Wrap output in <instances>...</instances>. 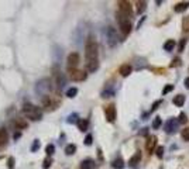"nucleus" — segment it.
Wrapping results in <instances>:
<instances>
[{"label": "nucleus", "instance_id": "obj_1", "mask_svg": "<svg viewBox=\"0 0 189 169\" xmlns=\"http://www.w3.org/2000/svg\"><path fill=\"white\" fill-rule=\"evenodd\" d=\"M98 55H99V47H98V42H96V39H94L92 35H89L88 39H86V44H85L86 62L99 61V59H98Z\"/></svg>", "mask_w": 189, "mask_h": 169}, {"label": "nucleus", "instance_id": "obj_2", "mask_svg": "<svg viewBox=\"0 0 189 169\" xmlns=\"http://www.w3.org/2000/svg\"><path fill=\"white\" fill-rule=\"evenodd\" d=\"M23 113L27 116V118H30L33 121H37V120H41V118H43L41 108L31 103H24V106H23Z\"/></svg>", "mask_w": 189, "mask_h": 169}, {"label": "nucleus", "instance_id": "obj_3", "mask_svg": "<svg viewBox=\"0 0 189 169\" xmlns=\"http://www.w3.org/2000/svg\"><path fill=\"white\" fill-rule=\"evenodd\" d=\"M117 23H119V27H120V31L123 33V35H129L131 33V21H130L129 17H124L123 14H120L117 11Z\"/></svg>", "mask_w": 189, "mask_h": 169}, {"label": "nucleus", "instance_id": "obj_4", "mask_svg": "<svg viewBox=\"0 0 189 169\" xmlns=\"http://www.w3.org/2000/svg\"><path fill=\"white\" fill-rule=\"evenodd\" d=\"M119 6V13L123 14L124 17H131V13H133V10H131V3L130 2H124V0H121L117 3Z\"/></svg>", "mask_w": 189, "mask_h": 169}, {"label": "nucleus", "instance_id": "obj_5", "mask_svg": "<svg viewBox=\"0 0 189 169\" xmlns=\"http://www.w3.org/2000/svg\"><path fill=\"white\" fill-rule=\"evenodd\" d=\"M69 72V78L72 79V80H75V82H83L86 79V72H83V70H79V69H68Z\"/></svg>", "mask_w": 189, "mask_h": 169}, {"label": "nucleus", "instance_id": "obj_6", "mask_svg": "<svg viewBox=\"0 0 189 169\" xmlns=\"http://www.w3.org/2000/svg\"><path fill=\"white\" fill-rule=\"evenodd\" d=\"M106 35H107V42L110 47H116V44L119 42V37H117V33L113 27H107L106 30Z\"/></svg>", "mask_w": 189, "mask_h": 169}, {"label": "nucleus", "instance_id": "obj_7", "mask_svg": "<svg viewBox=\"0 0 189 169\" xmlns=\"http://www.w3.org/2000/svg\"><path fill=\"white\" fill-rule=\"evenodd\" d=\"M178 120L176 118H174V117H171V118H168L167 121H165V126H164V128H165V133L167 134H174L176 131V128H178Z\"/></svg>", "mask_w": 189, "mask_h": 169}, {"label": "nucleus", "instance_id": "obj_8", "mask_svg": "<svg viewBox=\"0 0 189 169\" xmlns=\"http://www.w3.org/2000/svg\"><path fill=\"white\" fill-rule=\"evenodd\" d=\"M104 114H106V120L109 123H113L116 120V106L114 104H109L104 107Z\"/></svg>", "mask_w": 189, "mask_h": 169}, {"label": "nucleus", "instance_id": "obj_9", "mask_svg": "<svg viewBox=\"0 0 189 169\" xmlns=\"http://www.w3.org/2000/svg\"><path fill=\"white\" fill-rule=\"evenodd\" d=\"M68 69H76V66L79 65V54L78 52H72L68 55Z\"/></svg>", "mask_w": 189, "mask_h": 169}, {"label": "nucleus", "instance_id": "obj_10", "mask_svg": "<svg viewBox=\"0 0 189 169\" xmlns=\"http://www.w3.org/2000/svg\"><path fill=\"white\" fill-rule=\"evenodd\" d=\"M157 141H158V139H157V137H155V135H150V137H148V138H147V142H146V149L148 152H154V148L157 147Z\"/></svg>", "mask_w": 189, "mask_h": 169}, {"label": "nucleus", "instance_id": "obj_11", "mask_svg": "<svg viewBox=\"0 0 189 169\" xmlns=\"http://www.w3.org/2000/svg\"><path fill=\"white\" fill-rule=\"evenodd\" d=\"M131 70H133L131 65H129V64H124V65H121L120 68H119V74H120L123 78H127V76L131 74Z\"/></svg>", "mask_w": 189, "mask_h": 169}, {"label": "nucleus", "instance_id": "obj_12", "mask_svg": "<svg viewBox=\"0 0 189 169\" xmlns=\"http://www.w3.org/2000/svg\"><path fill=\"white\" fill-rule=\"evenodd\" d=\"M43 104H44V107L47 108V110H54V108L56 107V103H54L52 102V99L50 97V96H45L43 99Z\"/></svg>", "mask_w": 189, "mask_h": 169}, {"label": "nucleus", "instance_id": "obj_13", "mask_svg": "<svg viewBox=\"0 0 189 169\" xmlns=\"http://www.w3.org/2000/svg\"><path fill=\"white\" fill-rule=\"evenodd\" d=\"M188 7H189L188 2H179V3H176L175 5L174 11H175V13H184L185 10H188Z\"/></svg>", "mask_w": 189, "mask_h": 169}, {"label": "nucleus", "instance_id": "obj_14", "mask_svg": "<svg viewBox=\"0 0 189 169\" xmlns=\"http://www.w3.org/2000/svg\"><path fill=\"white\" fill-rule=\"evenodd\" d=\"M140 161H141V152H136L129 161V166H136V165L140 164Z\"/></svg>", "mask_w": 189, "mask_h": 169}, {"label": "nucleus", "instance_id": "obj_15", "mask_svg": "<svg viewBox=\"0 0 189 169\" xmlns=\"http://www.w3.org/2000/svg\"><path fill=\"white\" fill-rule=\"evenodd\" d=\"M7 139H9V134L6 128H0V147H5L7 144Z\"/></svg>", "mask_w": 189, "mask_h": 169}, {"label": "nucleus", "instance_id": "obj_16", "mask_svg": "<svg viewBox=\"0 0 189 169\" xmlns=\"http://www.w3.org/2000/svg\"><path fill=\"white\" fill-rule=\"evenodd\" d=\"M86 69L89 72H96L99 69V61H89L86 62Z\"/></svg>", "mask_w": 189, "mask_h": 169}, {"label": "nucleus", "instance_id": "obj_17", "mask_svg": "<svg viewBox=\"0 0 189 169\" xmlns=\"http://www.w3.org/2000/svg\"><path fill=\"white\" fill-rule=\"evenodd\" d=\"M185 96L184 95H178V96H175V97H174V100H172V103L175 104L176 107H182V106H184L185 104Z\"/></svg>", "mask_w": 189, "mask_h": 169}, {"label": "nucleus", "instance_id": "obj_18", "mask_svg": "<svg viewBox=\"0 0 189 169\" xmlns=\"http://www.w3.org/2000/svg\"><path fill=\"white\" fill-rule=\"evenodd\" d=\"M14 126L17 127V130H23V128H27V127H28V123H27L24 118H16Z\"/></svg>", "mask_w": 189, "mask_h": 169}, {"label": "nucleus", "instance_id": "obj_19", "mask_svg": "<svg viewBox=\"0 0 189 169\" xmlns=\"http://www.w3.org/2000/svg\"><path fill=\"white\" fill-rule=\"evenodd\" d=\"M176 47V42H175V39H168L167 42L164 44V49L167 52H171L174 48Z\"/></svg>", "mask_w": 189, "mask_h": 169}, {"label": "nucleus", "instance_id": "obj_20", "mask_svg": "<svg viewBox=\"0 0 189 169\" xmlns=\"http://www.w3.org/2000/svg\"><path fill=\"white\" fill-rule=\"evenodd\" d=\"M88 127H89V121H88L86 118H79V121H78V128L81 131H86L88 130Z\"/></svg>", "mask_w": 189, "mask_h": 169}, {"label": "nucleus", "instance_id": "obj_21", "mask_svg": "<svg viewBox=\"0 0 189 169\" xmlns=\"http://www.w3.org/2000/svg\"><path fill=\"white\" fill-rule=\"evenodd\" d=\"M112 166L114 169H123L124 168V161L121 159V158H116V159L112 162Z\"/></svg>", "mask_w": 189, "mask_h": 169}, {"label": "nucleus", "instance_id": "obj_22", "mask_svg": "<svg viewBox=\"0 0 189 169\" xmlns=\"http://www.w3.org/2000/svg\"><path fill=\"white\" fill-rule=\"evenodd\" d=\"M93 168V161L92 159H85L81 162V169H92Z\"/></svg>", "mask_w": 189, "mask_h": 169}, {"label": "nucleus", "instance_id": "obj_23", "mask_svg": "<svg viewBox=\"0 0 189 169\" xmlns=\"http://www.w3.org/2000/svg\"><path fill=\"white\" fill-rule=\"evenodd\" d=\"M75 152H76V145H75V144L66 145V148H65V154H66V155H73Z\"/></svg>", "mask_w": 189, "mask_h": 169}, {"label": "nucleus", "instance_id": "obj_24", "mask_svg": "<svg viewBox=\"0 0 189 169\" xmlns=\"http://www.w3.org/2000/svg\"><path fill=\"white\" fill-rule=\"evenodd\" d=\"M147 9V2H137V13L143 14Z\"/></svg>", "mask_w": 189, "mask_h": 169}, {"label": "nucleus", "instance_id": "obj_25", "mask_svg": "<svg viewBox=\"0 0 189 169\" xmlns=\"http://www.w3.org/2000/svg\"><path fill=\"white\" fill-rule=\"evenodd\" d=\"M55 78H56V85L59 87H64V85H65V79H64V76L61 74H55Z\"/></svg>", "mask_w": 189, "mask_h": 169}, {"label": "nucleus", "instance_id": "obj_26", "mask_svg": "<svg viewBox=\"0 0 189 169\" xmlns=\"http://www.w3.org/2000/svg\"><path fill=\"white\" fill-rule=\"evenodd\" d=\"M161 126H162V120H161V117H155L154 121H152V128H154V130H158Z\"/></svg>", "mask_w": 189, "mask_h": 169}, {"label": "nucleus", "instance_id": "obj_27", "mask_svg": "<svg viewBox=\"0 0 189 169\" xmlns=\"http://www.w3.org/2000/svg\"><path fill=\"white\" fill-rule=\"evenodd\" d=\"M182 30L185 33H189V16L188 17H184V20H182Z\"/></svg>", "mask_w": 189, "mask_h": 169}, {"label": "nucleus", "instance_id": "obj_28", "mask_svg": "<svg viewBox=\"0 0 189 169\" xmlns=\"http://www.w3.org/2000/svg\"><path fill=\"white\" fill-rule=\"evenodd\" d=\"M181 137L184 141H189V127H185L184 130L181 131Z\"/></svg>", "mask_w": 189, "mask_h": 169}, {"label": "nucleus", "instance_id": "obj_29", "mask_svg": "<svg viewBox=\"0 0 189 169\" xmlns=\"http://www.w3.org/2000/svg\"><path fill=\"white\" fill-rule=\"evenodd\" d=\"M54 151H55V147H54V144H48L47 147H45V154H47V155L51 156L52 154H54Z\"/></svg>", "mask_w": 189, "mask_h": 169}, {"label": "nucleus", "instance_id": "obj_30", "mask_svg": "<svg viewBox=\"0 0 189 169\" xmlns=\"http://www.w3.org/2000/svg\"><path fill=\"white\" fill-rule=\"evenodd\" d=\"M76 95H78V89H76V87H71V89H68V92H66V96L71 97V99L75 97Z\"/></svg>", "mask_w": 189, "mask_h": 169}, {"label": "nucleus", "instance_id": "obj_31", "mask_svg": "<svg viewBox=\"0 0 189 169\" xmlns=\"http://www.w3.org/2000/svg\"><path fill=\"white\" fill-rule=\"evenodd\" d=\"M186 120H188V118H186V114H185V113H181L179 118H178V123H179V124H185Z\"/></svg>", "mask_w": 189, "mask_h": 169}, {"label": "nucleus", "instance_id": "obj_32", "mask_svg": "<svg viewBox=\"0 0 189 169\" xmlns=\"http://www.w3.org/2000/svg\"><path fill=\"white\" fill-rule=\"evenodd\" d=\"M174 90V85H167V86L162 89V95H167V93H169V92Z\"/></svg>", "mask_w": 189, "mask_h": 169}, {"label": "nucleus", "instance_id": "obj_33", "mask_svg": "<svg viewBox=\"0 0 189 169\" xmlns=\"http://www.w3.org/2000/svg\"><path fill=\"white\" fill-rule=\"evenodd\" d=\"M164 151H165V148H164V147H158V148H157V151H155V154H157L158 158H162V156H164Z\"/></svg>", "mask_w": 189, "mask_h": 169}, {"label": "nucleus", "instance_id": "obj_34", "mask_svg": "<svg viewBox=\"0 0 189 169\" xmlns=\"http://www.w3.org/2000/svg\"><path fill=\"white\" fill-rule=\"evenodd\" d=\"M52 165V159L51 158H47V159L44 161V165H43V169H48L50 166Z\"/></svg>", "mask_w": 189, "mask_h": 169}, {"label": "nucleus", "instance_id": "obj_35", "mask_svg": "<svg viewBox=\"0 0 189 169\" xmlns=\"http://www.w3.org/2000/svg\"><path fill=\"white\" fill-rule=\"evenodd\" d=\"M38 148H40V141L38 139H34V144H33V147H31V152H35Z\"/></svg>", "mask_w": 189, "mask_h": 169}, {"label": "nucleus", "instance_id": "obj_36", "mask_svg": "<svg viewBox=\"0 0 189 169\" xmlns=\"http://www.w3.org/2000/svg\"><path fill=\"white\" fill-rule=\"evenodd\" d=\"M92 142H93V137L90 134H88L86 135V138H85V144L86 145H92Z\"/></svg>", "mask_w": 189, "mask_h": 169}, {"label": "nucleus", "instance_id": "obj_37", "mask_svg": "<svg viewBox=\"0 0 189 169\" xmlns=\"http://www.w3.org/2000/svg\"><path fill=\"white\" fill-rule=\"evenodd\" d=\"M76 118H78V116H76V114H72V116H69V117H68V123H69V124H72V123H75V121H79V120H76Z\"/></svg>", "mask_w": 189, "mask_h": 169}, {"label": "nucleus", "instance_id": "obj_38", "mask_svg": "<svg viewBox=\"0 0 189 169\" xmlns=\"http://www.w3.org/2000/svg\"><path fill=\"white\" fill-rule=\"evenodd\" d=\"M7 166H9V169H13L14 168V158H11V156H10L9 159H7Z\"/></svg>", "mask_w": 189, "mask_h": 169}, {"label": "nucleus", "instance_id": "obj_39", "mask_svg": "<svg viewBox=\"0 0 189 169\" xmlns=\"http://www.w3.org/2000/svg\"><path fill=\"white\" fill-rule=\"evenodd\" d=\"M161 103H162V100H157V102L152 104V108H151V110H155V108H158V106H159Z\"/></svg>", "mask_w": 189, "mask_h": 169}, {"label": "nucleus", "instance_id": "obj_40", "mask_svg": "<svg viewBox=\"0 0 189 169\" xmlns=\"http://www.w3.org/2000/svg\"><path fill=\"white\" fill-rule=\"evenodd\" d=\"M185 44H186V39H182L181 41V45H179V51H184V47H185Z\"/></svg>", "mask_w": 189, "mask_h": 169}, {"label": "nucleus", "instance_id": "obj_41", "mask_svg": "<svg viewBox=\"0 0 189 169\" xmlns=\"http://www.w3.org/2000/svg\"><path fill=\"white\" fill-rule=\"evenodd\" d=\"M184 85H185V87H186V89H189V78H186L184 80Z\"/></svg>", "mask_w": 189, "mask_h": 169}, {"label": "nucleus", "instance_id": "obj_42", "mask_svg": "<svg viewBox=\"0 0 189 169\" xmlns=\"http://www.w3.org/2000/svg\"><path fill=\"white\" fill-rule=\"evenodd\" d=\"M144 21H146V17H143L141 20H140V21H138V26H137V28H140V27L143 26V23H144Z\"/></svg>", "mask_w": 189, "mask_h": 169}, {"label": "nucleus", "instance_id": "obj_43", "mask_svg": "<svg viewBox=\"0 0 189 169\" xmlns=\"http://www.w3.org/2000/svg\"><path fill=\"white\" fill-rule=\"evenodd\" d=\"M147 133H148V128H143V130L140 131V134L141 135H147Z\"/></svg>", "mask_w": 189, "mask_h": 169}, {"label": "nucleus", "instance_id": "obj_44", "mask_svg": "<svg viewBox=\"0 0 189 169\" xmlns=\"http://www.w3.org/2000/svg\"><path fill=\"white\" fill-rule=\"evenodd\" d=\"M21 137V133H14V139H18Z\"/></svg>", "mask_w": 189, "mask_h": 169}]
</instances>
